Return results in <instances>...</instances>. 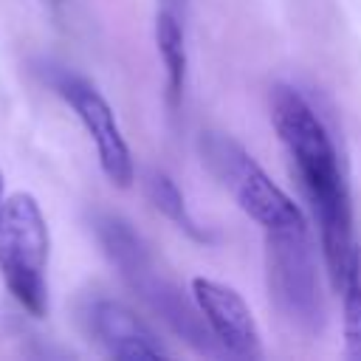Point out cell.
I'll return each mask as SVG.
<instances>
[{"label": "cell", "mask_w": 361, "mask_h": 361, "mask_svg": "<svg viewBox=\"0 0 361 361\" xmlns=\"http://www.w3.org/2000/svg\"><path fill=\"white\" fill-rule=\"evenodd\" d=\"M271 124L313 209L330 285L341 290L355 243H353L350 192L333 138L324 121L310 107V102L290 85H276L271 90Z\"/></svg>", "instance_id": "6da1fadb"}, {"label": "cell", "mask_w": 361, "mask_h": 361, "mask_svg": "<svg viewBox=\"0 0 361 361\" xmlns=\"http://www.w3.org/2000/svg\"><path fill=\"white\" fill-rule=\"evenodd\" d=\"M96 237L107 259L118 268L121 279L144 299V305L164 322L175 336H180L195 353L203 355H223L220 344L214 341L212 330L206 327L195 299H189L169 276L155 268V259L144 240L130 228L127 220L116 214H99L93 220Z\"/></svg>", "instance_id": "7a4b0ae2"}, {"label": "cell", "mask_w": 361, "mask_h": 361, "mask_svg": "<svg viewBox=\"0 0 361 361\" xmlns=\"http://www.w3.org/2000/svg\"><path fill=\"white\" fill-rule=\"evenodd\" d=\"M48 223L34 195L14 192L0 203V274L8 293L37 319L48 313Z\"/></svg>", "instance_id": "3957f363"}, {"label": "cell", "mask_w": 361, "mask_h": 361, "mask_svg": "<svg viewBox=\"0 0 361 361\" xmlns=\"http://www.w3.org/2000/svg\"><path fill=\"white\" fill-rule=\"evenodd\" d=\"M200 161L217 178L237 206L265 231L307 226L302 209L265 175V169L226 133H206L200 138Z\"/></svg>", "instance_id": "277c9868"}, {"label": "cell", "mask_w": 361, "mask_h": 361, "mask_svg": "<svg viewBox=\"0 0 361 361\" xmlns=\"http://www.w3.org/2000/svg\"><path fill=\"white\" fill-rule=\"evenodd\" d=\"M268 245V288L282 310L299 330L316 333L324 322V302L319 293V271L307 226L265 231Z\"/></svg>", "instance_id": "5b68a950"}, {"label": "cell", "mask_w": 361, "mask_h": 361, "mask_svg": "<svg viewBox=\"0 0 361 361\" xmlns=\"http://www.w3.org/2000/svg\"><path fill=\"white\" fill-rule=\"evenodd\" d=\"M56 93L71 104V110L87 130V135L96 147V155H99V166L107 175V180L118 189H127L135 178L133 152L118 130V121H116L107 99L87 79H82L76 73H59Z\"/></svg>", "instance_id": "8992f818"}, {"label": "cell", "mask_w": 361, "mask_h": 361, "mask_svg": "<svg viewBox=\"0 0 361 361\" xmlns=\"http://www.w3.org/2000/svg\"><path fill=\"white\" fill-rule=\"evenodd\" d=\"M192 299L226 355H234V358H259L262 355L259 327L254 322V313L231 285H223V282H214L206 276H195Z\"/></svg>", "instance_id": "52a82bcc"}, {"label": "cell", "mask_w": 361, "mask_h": 361, "mask_svg": "<svg viewBox=\"0 0 361 361\" xmlns=\"http://www.w3.org/2000/svg\"><path fill=\"white\" fill-rule=\"evenodd\" d=\"M87 324L93 338L104 347L107 355L121 361L135 358H166V344L121 302L99 299L87 310Z\"/></svg>", "instance_id": "ba28073f"}, {"label": "cell", "mask_w": 361, "mask_h": 361, "mask_svg": "<svg viewBox=\"0 0 361 361\" xmlns=\"http://www.w3.org/2000/svg\"><path fill=\"white\" fill-rule=\"evenodd\" d=\"M155 45L161 54V62L166 68V96L172 110L180 104L183 99V87H186V31H183V14L158 8L155 14Z\"/></svg>", "instance_id": "9c48e42d"}, {"label": "cell", "mask_w": 361, "mask_h": 361, "mask_svg": "<svg viewBox=\"0 0 361 361\" xmlns=\"http://www.w3.org/2000/svg\"><path fill=\"white\" fill-rule=\"evenodd\" d=\"M144 189H147L149 203H152L166 220H172L183 234H189V237L197 240V243H209V240H212L209 231L200 228L197 220L189 214L180 189L175 186V180H172L166 172H161V169H149L147 178H144Z\"/></svg>", "instance_id": "30bf717a"}, {"label": "cell", "mask_w": 361, "mask_h": 361, "mask_svg": "<svg viewBox=\"0 0 361 361\" xmlns=\"http://www.w3.org/2000/svg\"><path fill=\"white\" fill-rule=\"evenodd\" d=\"M341 296H344V355L361 361V245L358 243L350 257Z\"/></svg>", "instance_id": "8fae6325"}, {"label": "cell", "mask_w": 361, "mask_h": 361, "mask_svg": "<svg viewBox=\"0 0 361 361\" xmlns=\"http://www.w3.org/2000/svg\"><path fill=\"white\" fill-rule=\"evenodd\" d=\"M158 3H161V8H166V11L183 14V8H186V3H189V0H158Z\"/></svg>", "instance_id": "7c38bea8"}, {"label": "cell", "mask_w": 361, "mask_h": 361, "mask_svg": "<svg viewBox=\"0 0 361 361\" xmlns=\"http://www.w3.org/2000/svg\"><path fill=\"white\" fill-rule=\"evenodd\" d=\"M0 203H3V175H0Z\"/></svg>", "instance_id": "4fadbf2b"}]
</instances>
